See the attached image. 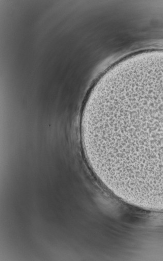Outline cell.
Instances as JSON below:
<instances>
[{
    "instance_id": "1",
    "label": "cell",
    "mask_w": 163,
    "mask_h": 261,
    "mask_svg": "<svg viewBox=\"0 0 163 261\" xmlns=\"http://www.w3.org/2000/svg\"><path fill=\"white\" fill-rule=\"evenodd\" d=\"M82 138L89 166L107 187L163 202V65L127 73L93 94Z\"/></svg>"
}]
</instances>
